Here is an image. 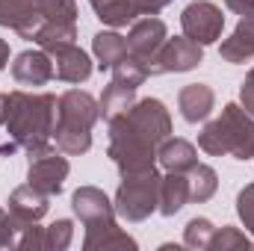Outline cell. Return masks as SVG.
Returning <instances> with one entry per match:
<instances>
[{
	"mask_svg": "<svg viewBox=\"0 0 254 251\" xmlns=\"http://www.w3.org/2000/svg\"><path fill=\"white\" fill-rule=\"evenodd\" d=\"M110 125L107 157L116 163L119 175H139L157 169V148L172 136V116L160 98H142Z\"/></svg>",
	"mask_w": 254,
	"mask_h": 251,
	"instance_id": "6da1fadb",
	"label": "cell"
},
{
	"mask_svg": "<svg viewBox=\"0 0 254 251\" xmlns=\"http://www.w3.org/2000/svg\"><path fill=\"white\" fill-rule=\"evenodd\" d=\"M60 98L51 92H6L3 95V127L9 139L27 151V157H39L54 151V125H57Z\"/></svg>",
	"mask_w": 254,
	"mask_h": 251,
	"instance_id": "7a4b0ae2",
	"label": "cell"
},
{
	"mask_svg": "<svg viewBox=\"0 0 254 251\" xmlns=\"http://www.w3.org/2000/svg\"><path fill=\"white\" fill-rule=\"evenodd\" d=\"M101 119L98 101L83 89H68L60 95L57 125H54V145L65 157H80L92 148V127Z\"/></svg>",
	"mask_w": 254,
	"mask_h": 251,
	"instance_id": "3957f363",
	"label": "cell"
},
{
	"mask_svg": "<svg viewBox=\"0 0 254 251\" xmlns=\"http://www.w3.org/2000/svg\"><path fill=\"white\" fill-rule=\"evenodd\" d=\"M198 148L210 157H234L252 160L254 157V119L240 104H225L222 116L198 133Z\"/></svg>",
	"mask_w": 254,
	"mask_h": 251,
	"instance_id": "277c9868",
	"label": "cell"
},
{
	"mask_svg": "<svg viewBox=\"0 0 254 251\" xmlns=\"http://www.w3.org/2000/svg\"><path fill=\"white\" fill-rule=\"evenodd\" d=\"M116 216L125 222H145L151 213L160 207V172H139V175H125L116 189Z\"/></svg>",
	"mask_w": 254,
	"mask_h": 251,
	"instance_id": "5b68a950",
	"label": "cell"
},
{
	"mask_svg": "<svg viewBox=\"0 0 254 251\" xmlns=\"http://www.w3.org/2000/svg\"><path fill=\"white\" fill-rule=\"evenodd\" d=\"M36 6H39L42 27L33 42L39 48L77 39V3L74 0H36Z\"/></svg>",
	"mask_w": 254,
	"mask_h": 251,
	"instance_id": "8992f818",
	"label": "cell"
},
{
	"mask_svg": "<svg viewBox=\"0 0 254 251\" xmlns=\"http://www.w3.org/2000/svg\"><path fill=\"white\" fill-rule=\"evenodd\" d=\"M166 39H169L166 21H160L157 15L136 18L133 27H130V33H127V54L136 57L139 63L148 68V74L154 77V63H157V54L166 45Z\"/></svg>",
	"mask_w": 254,
	"mask_h": 251,
	"instance_id": "52a82bcc",
	"label": "cell"
},
{
	"mask_svg": "<svg viewBox=\"0 0 254 251\" xmlns=\"http://www.w3.org/2000/svg\"><path fill=\"white\" fill-rule=\"evenodd\" d=\"M181 27H184V36H190L192 42L216 45L222 39V30H225V15L210 0H192L181 12Z\"/></svg>",
	"mask_w": 254,
	"mask_h": 251,
	"instance_id": "ba28073f",
	"label": "cell"
},
{
	"mask_svg": "<svg viewBox=\"0 0 254 251\" xmlns=\"http://www.w3.org/2000/svg\"><path fill=\"white\" fill-rule=\"evenodd\" d=\"M204 63V45L192 42L190 36H175V39H166V45L160 48L157 54V63H154V77L157 74H184L192 71Z\"/></svg>",
	"mask_w": 254,
	"mask_h": 251,
	"instance_id": "9c48e42d",
	"label": "cell"
},
{
	"mask_svg": "<svg viewBox=\"0 0 254 251\" xmlns=\"http://www.w3.org/2000/svg\"><path fill=\"white\" fill-rule=\"evenodd\" d=\"M71 166L63 157V151H48V154H39V157H30V169H27V184L36 187L45 195H60L65 187V178H68Z\"/></svg>",
	"mask_w": 254,
	"mask_h": 251,
	"instance_id": "30bf717a",
	"label": "cell"
},
{
	"mask_svg": "<svg viewBox=\"0 0 254 251\" xmlns=\"http://www.w3.org/2000/svg\"><path fill=\"white\" fill-rule=\"evenodd\" d=\"M51 63H54V77L63 83H86L92 77V60L86 51H80L74 42H54L48 48Z\"/></svg>",
	"mask_w": 254,
	"mask_h": 251,
	"instance_id": "8fae6325",
	"label": "cell"
},
{
	"mask_svg": "<svg viewBox=\"0 0 254 251\" xmlns=\"http://www.w3.org/2000/svg\"><path fill=\"white\" fill-rule=\"evenodd\" d=\"M71 207H74V216L80 219L83 228L116 222V204L107 198L104 189L98 187H80L71 195Z\"/></svg>",
	"mask_w": 254,
	"mask_h": 251,
	"instance_id": "7c38bea8",
	"label": "cell"
},
{
	"mask_svg": "<svg viewBox=\"0 0 254 251\" xmlns=\"http://www.w3.org/2000/svg\"><path fill=\"white\" fill-rule=\"evenodd\" d=\"M6 210H9L12 219L24 228V225H33V222H39V219L48 216V210H51V195H45V192H39L36 187L24 184V187H18V189L9 192ZM21 228H18V231H21Z\"/></svg>",
	"mask_w": 254,
	"mask_h": 251,
	"instance_id": "4fadbf2b",
	"label": "cell"
},
{
	"mask_svg": "<svg viewBox=\"0 0 254 251\" xmlns=\"http://www.w3.org/2000/svg\"><path fill=\"white\" fill-rule=\"evenodd\" d=\"M0 27H9L21 39L33 42L42 27L36 0H0Z\"/></svg>",
	"mask_w": 254,
	"mask_h": 251,
	"instance_id": "5bb4252c",
	"label": "cell"
},
{
	"mask_svg": "<svg viewBox=\"0 0 254 251\" xmlns=\"http://www.w3.org/2000/svg\"><path fill=\"white\" fill-rule=\"evenodd\" d=\"M12 77L18 86H45L54 80V63L48 51H24L12 63Z\"/></svg>",
	"mask_w": 254,
	"mask_h": 251,
	"instance_id": "9a60e30c",
	"label": "cell"
},
{
	"mask_svg": "<svg viewBox=\"0 0 254 251\" xmlns=\"http://www.w3.org/2000/svg\"><path fill=\"white\" fill-rule=\"evenodd\" d=\"M213 107H216V92L207 83H190L178 95V110H181L184 122H190V125L204 122L213 113Z\"/></svg>",
	"mask_w": 254,
	"mask_h": 251,
	"instance_id": "2e32d148",
	"label": "cell"
},
{
	"mask_svg": "<svg viewBox=\"0 0 254 251\" xmlns=\"http://www.w3.org/2000/svg\"><path fill=\"white\" fill-rule=\"evenodd\" d=\"M219 57H222L225 63H231V65H240V63L254 60V15L240 18V24L234 27V33L222 42Z\"/></svg>",
	"mask_w": 254,
	"mask_h": 251,
	"instance_id": "e0dca14e",
	"label": "cell"
},
{
	"mask_svg": "<svg viewBox=\"0 0 254 251\" xmlns=\"http://www.w3.org/2000/svg\"><path fill=\"white\" fill-rule=\"evenodd\" d=\"M190 204V175L184 172H169L166 178H160V213L163 216H178L184 207Z\"/></svg>",
	"mask_w": 254,
	"mask_h": 251,
	"instance_id": "ac0fdd59",
	"label": "cell"
},
{
	"mask_svg": "<svg viewBox=\"0 0 254 251\" xmlns=\"http://www.w3.org/2000/svg\"><path fill=\"white\" fill-rule=\"evenodd\" d=\"M83 249L86 251H110V249H136V240L119 228V222H104V225H92L86 228L83 237Z\"/></svg>",
	"mask_w": 254,
	"mask_h": 251,
	"instance_id": "d6986e66",
	"label": "cell"
},
{
	"mask_svg": "<svg viewBox=\"0 0 254 251\" xmlns=\"http://www.w3.org/2000/svg\"><path fill=\"white\" fill-rule=\"evenodd\" d=\"M157 163L166 169V172H190L192 166H198V151L195 145L187 139H166L160 148H157Z\"/></svg>",
	"mask_w": 254,
	"mask_h": 251,
	"instance_id": "ffe728a7",
	"label": "cell"
},
{
	"mask_svg": "<svg viewBox=\"0 0 254 251\" xmlns=\"http://www.w3.org/2000/svg\"><path fill=\"white\" fill-rule=\"evenodd\" d=\"M89 6L95 9L98 21L107 24V27H113V30L133 24L142 15L139 0H89Z\"/></svg>",
	"mask_w": 254,
	"mask_h": 251,
	"instance_id": "44dd1931",
	"label": "cell"
},
{
	"mask_svg": "<svg viewBox=\"0 0 254 251\" xmlns=\"http://www.w3.org/2000/svg\"><path fill=\"white\" fill-rule=\"evenodd\" d=\"M92 54H95L101 71H113V65L127 57V39L116 30H101L92 39Z\"/></svg>",
	"mask_w": 254,
	"mask_h": 251,
	"instance_id": "7402d4cb",
	"label": "cell"
},
{
	"mask_svg": "<svg viewBox=\"0 0 254 251\" xmlns=\"http://www.w3.org/2000/svg\"><path fill=\"white\" fill-rule=\"evenodd\" d=\"M133 104H136V89H127V86H122V83H110V86L104 89L101 101H98L101 119H104V122H113L116 116L127 113Z\"/></svg>",
	"mask_w": 254,
	"mask_h": 251,
	"instance_id": "603a6c76",
	"label": "cell"
},
{
	"mask_svg": "<svg viewBox=\"0 0 254 251\" xmlns=\"http://www.w3.org/2000/svg\"><path fill=\"white\" fill-rule=\"evenodd\" d=\"M187 175H190V201L204 204V201H210V198L216 195V189H219V175H216L213 166L198 163V166H192Z\"/></svg>",
	"mask_w": 254,
	"mask_h": 251,
	"instance_id": "cb8c5ba5",
	"label": "cell"
},
{
	"mask_svg": "<svg viewBox=\"0 0 254 251\" xmlns=\"http://www.w3.org/2000/svg\"><path fill=\"white\" fill-rule=\"evenodd\" d=\"M148 77H151L148 68L139 63L136 57H130V54H127L122 63L113 65V83H122V86H127V89H139Z\"/></svg>",
	"mask_w": 254,
	"mask_h": 251,
	"instance_id": "d4e9b609",
	"label": "cell"
},
{
	"mask_svg": "<svg viewBox=\"0 0 254 251\" xmlns=\"http://www.w3.org/2000/svg\"><path fill=\"white\" fill-rule=\"evenodd\" d=\"M213 234H216V225L210 219H192L190 225L184 228V243L195 251H204V249H210Z\"/></svg>",
	"mask_w": 254,
	"mask_h": 251,
	"instance_id": "484cf974",
	"label": "cell"
},
{
	"mask_svg": "<svg viewBox=\"0 0 254 251\" xmlns=\"http://www.w3.org/2000/svg\"><path fill=\"white\" fill-rule=\"evenodd\" d=\"M74 240V222L57 219L51 228H45V251H65Z\"/></svg>",
	"mask_w": 254,
	"mask_h": 251,
	"instance_id": "4316f807",
	"label": "cell"
},
{
	"mask_svg": "<svg viewBox=\"0 0 254 251\" xmlns=\"http://www.w3.org/2000/svg\"><path fill=\"white\" fill-rule=\"evenodd\" d=\"M231 249H252V240L237 231V228H216L213 234V243H210V251H231Z\"/></svg>",
	"mask_w": 254,
	"mask_h": 251,
	"instance_id": "83f0119b",
	"label": "cell"
},
{
	"mask_svg": "<svg viewBox=\"0 0 254 251\" xmlns=\"http://www.w3.org/2000/svg\"><path fill=\"white\" fill-rule=\"evenodd\" d=\"M237 216L246 225V231L254 234V184L240 189V195H237Z\"/></svg>",
	"mask_w": 254,
	"mask_h": 251,
	"instance_id": "f1b7e54d",
	"label": "cell"
},
{
	"mask_svg": "<svg viewBox=\"0 0 254 251\" xmlns=\"http://www.w3.org/2000/svg\"><path fill=\"white\" fill-rule=\"evenodd\" d=\"M18 222L12 219L9 210L0 207V249H15V240H18Z\"/></svg>",
	"mask_w": 254,
	"mask_h": 251,
	"instance_id": "f546056e",
	"label": "cell"
},
{
	"mask_svg": "<svg viewBox=\"0 0 254 251\" xmlns=\"http://www.w3.org/2000/svg\"><path fill=\"white\" fill-rule=\"evenodd\" d=\"M240 107L254 119V68L246 74V80H243V86H240Z\"/></svg>",
	"mask_w": 254,
	"mask_h": 251,
	"instance_id": "4dcf8cb0",
	"label": "cell"
},
{
	"mask_svg": "<svg viewBox=\"0 0 254 251\" xmlns=\"http://www.w3.org/2000/svg\"><path fill=\"white\" fill-rule=\"evenodd\" d=\"M225 6H228L234 15H240V18L254 15V0H225Z\"/></svg>",
	"mask_w": 254,
	"mask_h": 251,
	"instance_id": "1f68e13d",
	"label": "cell"
},
{
	"mask_svg": "<svg viewBox=\"0 0 254 251\" xmlns=\"http://www.w3.org/2000/svg\"><path fill=\"white\" fill-rule=\"evenodd\" d=\"M169 3H175V0H139V9H142V15H157Z\"/></svg>",
	"mask_w": 254,
	"mask_h": 251,
	"instance_id": "d6a6232c",
	"label": "cell"
},
{
	"mask_svg": "<svg viewBox=\"0 0 254 251\" xmlns=\"http://www.w3.org/2000/svg\"><path fill=\"white\" fill-rule=\"evenodd\" d=\"M6 63H9V42L0 39V71L6 68Z\"/></svg>",
	"mask_w": 254,
	"mask_h": 251,
	"instance_id": "836d02e7",
	"label": "cell"
},
{
	"mask_svg": "<svg viewBox=\"0 0 254 251\" xmlns=\"http://www.w3.org/2000/svg\"><path fill=\"white\" fill-rule=\"evenodd\" d=\"M0 127H3V95H0Z\"/></svg>",
	"mask_w": 254,
	"mask_h": 251,
	"instance_id": "e575fe53",
	"label": "cell"
}]
</instances>
